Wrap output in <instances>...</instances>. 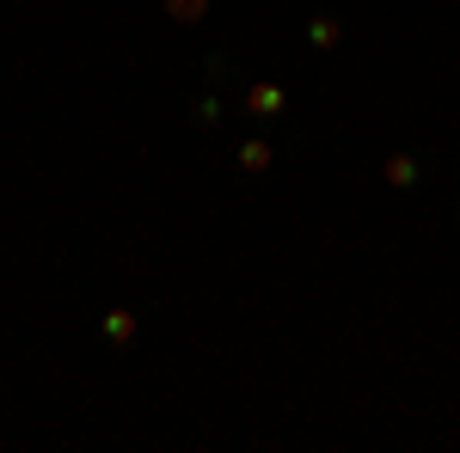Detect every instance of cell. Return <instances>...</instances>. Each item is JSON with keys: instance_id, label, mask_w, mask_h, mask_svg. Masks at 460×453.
Segmentation results:
<instances>
[{"instance_id": "cell-4", "label": "cell", "mask_w": 460, "mask_h": 453, "mask_svg": "<svg viewBox=\"0 0 460 453\" xmlns=\"http://www.w3.org/2000/svg\"><path fill=\"white\" fill-rule=\"evenodd\" d=\"M270 166H277L270 141H258V135H252V141H240V172H252V178H258V172H270Z\"/></svg>"}, {"instance_id": "cell-7", "label": "cell", "mask_w": 460, "mask_h": 453, "mask_svg": "<svg viewBox=\"0 0 460 453\" xmlns=\"http://www.w3.org/2000/svg\"><path fill=\"white\" fill-rule=\"evenodd\" d=\"M197 123L215 129V123H221V99H197Z\"/></svg>"}, {"instance_id": "cell-6", "label": "cell", "mask_w": 460, "mask_h": 453, "mask_svg": "<svg viewBox=\"0 0 460 453\" xmlns=\"http://www.w3.org/2000/svg\"><path fill=\"white\" fill-rule=\"evenodd\" d=\"M166 19H178V25H203V19H209V0H166Z\"/></svg>"}, {"instance_id": "cell-1", "label": "cell", "mask_w": 460, "mask_h": 453, "mask_svg": "<svg viewBox=\"0 0 460 453\" xmlns=\"http://www.w3.org/2000/svg\"><path fill=\"white\" fill-rule=\"evenodd\" d=\"M283 105H288V92H283V86H270V80L246 86V110H252V117H283Z\"/></svg>"}, {"instance_id": "cell-2", "label": "cell", "mask_w": 460, "mask_h": 453, "mask_svg": "<svg viewBox=\"0 0 460 453\" xmlns=\"http://www.w3.org/2000/svg\"><path fill=\"white\" fill-rule=\"evenodd\" d=\"M99 331H105V344L129 349V344H136V331H142V318L129 313V307H117V313H105V318H99Z\"/></svg>"}, {"instance_id": "cell-5", "label": "cell", "mask_w": 460, "mask_h": 453, "mask_svg": "<svg viewBox=\"0 0 460 453\" xmlns=\"http://www.w3.org/2000/svg\"><path fill=\"white\" fill-rule=\"evenodd\" d=\"M307 43H314V49H338V43H344V25H338L332 13H319V19H307Z\"/></svg>"}, {"instance_id": "cell-3", "label": "cell", "mask_w": 460, "mask_h": 453, "mask_svg": "<svg viewBox=\"0 0 460 453\" xmlns=\"http://www.w3.org/2000/svg\"><path fill=\"white\" fill-rule=\"evenodd\" d=\"M381 178H387L393 190H411V184H418V178H424V166H418V160H411V153H393L387 166H381Z\"/></svg>"}]
</instances>
